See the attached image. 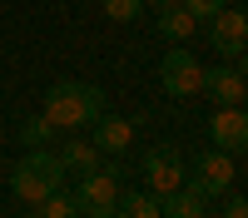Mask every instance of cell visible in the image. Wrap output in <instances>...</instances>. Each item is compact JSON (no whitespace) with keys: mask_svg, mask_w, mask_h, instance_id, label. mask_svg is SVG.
<instances>
[{"mask_svg":"<svg viewBox=\"0 0 248 218\" xmlns=\"http://www.w3.org/2000/svg\"><path fill=\"white\" fill-rule=\"evenodd\" d=\"M109 109V99L99 85H85V79H55L45 89V114L55 129H90L99 114Z\"/></svg>","mask_w":248,"mask_h":218,"instance_id":"obj_1","label":"cell"},{"mask_svg":"<svg viewBox=\"0 0 248 218\" xmlns=\"http://www.w3.org/2000/svg\"><path fill=\"white\" fill-rule=\"evenodd\" d=\"M65 164H60L55 149H30L20 164L10 169V193L20 198V203H40V198H50L60 184H65Z\"/></svg>","mask_w":248,"mask_h":218,"instance_id":"obj_2","label":"cell"},{"mask_svg":"<svg viewBox=\"0 0 248 218\" xmlns=\"http://www.w3.org/2000/svg\"><path fill=\"white\" fill-rule=\"evenodd\" d=\"M233 178H238V164H233V154H223V149H209V154H203V159H199V164H194L189 174H184V184H189L199 198H209V203H214V198H223V193L233 189Z\"/></svg>","mask_w":248,"mask_h":218,"instance_id":"obj_3","label":"cell"},{"mask_svg":"<svg viewBox=\"0 0 248 218\" xmlns=\"http://www.w3.org/2000/svg\"><path fill=\"white\" fill-rule=\"evenodd\" d=\"M114 203H119V174H109V169L79 174V189H75L79 218H114Z\"/></svg>","mask_w":248,"mask_h":218,"instance_id":"obj_4","label":"cell"},{"mask_svg":"<svg viewBox=\"0 0 248 218\" xmlns=\"http://www.w3.org/2000/svg\"><path fill=\"white\" fill-rule=\"evenodd\" d=\"M159 85H164V94H174V99L199 94V85H203V65L194 59V50L174 45L169 55H164V59H159Z\"/></svg>","mask_w":248,"mask_h":218,"instance_id":"obj_5","label":"cell"},{"mask_svg":"<svg viewBox=\"0 0 248 218\" xmlns=\"http://www.w3.org/2000/svg\"><path fill=\"white\" fill-rule=\"evenodd\" d=\"M209 45H214L223 59H243V50H248V15L223 5V10L209 20Z\"/></svg>","mask_w":248,"mask_h":218,"instance_id":"obj_6","label":"cell"},{"mask_svg":"<svg viewBox=\"0 0 248 218\" xmlns=\"http://www.w3.org/2000/svg\"><path fill=\"white\" fill-rule=\"evenodd\" d=\"M139 174H144V189H149L154 198H164V193H174V189L184 184V174H189V169L179 164L174 149H149V154H144V164H139Z\"/></svg>","mask_w":248,"mask_h":218,"instance_id":"obj_7","label":"cell"},{"mask_svg":"<svg viewBox=\"0 0 248 218\" xmlns=\"http://www.w3.org/2000/svg\"><path fill=\"white\" fill-rule=\"evenodd\" d=\"M209 139H214V149L238 154V149L248 144V114H243V104H214V114H209Z\"/></svg>","mask_w":248,"mask_h":218,"instance_id":"obj_8","label":"cell"},{"mask_svg":"<svg viewBox=\"0 0 248 218\" xmlns=\"http://www.w3.org/2000/svg\"><path fill=\"white\" fill-rule=\"evenodd\" d=\"M199 94H209L214 104H243L248 85H243L238 59H229V65H214V70H203V85H199Z\"/></svg>","mask_w":248,"mask_h":218,"instance_id":"obj_9","label":"cell"},{"mask_svg":"<svg viewBox=\"0 0 248 218\" xmlns=\"http://www.w3.org/2000/svg\"><path fill=\"white\" fill-rule=\"evenodd\" d=\"M90 129H94L90 144H94L99 154H124V149L134 144V119H124V114H109V109H105Z\"/></svg>","mask_w":248,"mask_h":218,"instance_id":"obj_10","label":"cell"},{"mask_svg":"<svg viewBox=\"0 0 248 218\" xmlns=\"http://www.w3.org/2000/svg\"><path fill=\"white\" fill-rule=\"evenodd\" d=\"M154 30L169 40V45H189L194 30H199V20L184 10V5H169V10H159V15H154Z\"/></svg>","mask_w":248,"mask_h":218,"instance_id":"obj_11","label":"cell"},{"mask_svg":"<svg viewBox=\"0 0 248 218\" xmlns=\"http://www.w3.org/2000/svg\"><path fill=\"white\" fill-rule=\"evenodd\" d=\"M159 213L164 218H209V198H199L189 184H179L174 193L159 198Z\"/></svg>","mask_w":248,"mask_h":218,"instance_id":"obj_12","label":"cell"},{"mask_svg":"<svg viewBox=\"0 0 248 218\" xmlns=\"http://www.w3.org/2000/svg\"><path fill=\"white\" fill-rule=\"evenodd\" d=\"M55 154H60V164L75 169V174H94V169H99V149L90 144V139H79V134H75V139H65Z\"/></svg>","mask_w":248,"mask_h":218,"instance_id":"obj_13","label":"cell"},{"mask_svg":"<svg viewBox=\"0 0 248 218\" xmlns=\"http://www.w3.org/2000/svg\"><path fill=\"white\" fill-rule=\"evenodd\" d=\"M114 218H164L159 213V198L149 193V189H134V193H119V203H114Z\"/></svg>","mask_w":248,"mask_h":218,"instance_id":"obj_14","label":"cell"},{"mask_svg":"<svg viewBox=\"0 0 248 218\" xmlns=\"http://www.w3.org/2000/svg\"><path fill=\"white\" fill-rule=\"evenodd\" d=\"M55 124H50V119L45 114H35V119H25V124H20V144H25V149H50L55 144Z\"/></svg>","mask_w":248,"mask_h":218,"instance_id":"obj_15","label":"cell"},{"mask_svg":"<svg viewBox=\"0 0 248 218\" xmlns=\"http://www.w3.org/2000/svg\"><path fill=\"white\" fill-rule=\"evenodd\" d=\"M45 218H79V208H75V193H65V189H55L50 198H40L35 203Z\"/></svg>","mask_w":248,"mask_h":218,"instance_id":"obj_16","label":"cell"},{"mask_svg":"<svg viewBox=\"0 0 248 218\" xmlns=\"http://www.w3.org/2000/svg\"><path fill=\"white\" fill-rule=\"evenodd\" d=\"M99 10H105L109 20H139V10H144V0H99Z\"/></svg>","mask_w":248,"mask_h":218,"instance_id":"obj_17","label":"cell"},{"mask_svg":"<svg viewBox=\"0 0 248 218\" xmlns=\"http://www.w3.org/2000/svg\"><path fill=\"white\" fill-rule=\"evenodd\" d=\"M223 5H229V0H184V10H189V15L199 20V25H209V20H214Z\"/></svg>","mask_w":248,"mask_h":218,"instance_id":"obj_18","label":"cell"},{"mask_svg":"<svg viewBox=\"0 0 248 218\" xmlns=\"http://www.w3.org/2000/svg\"><path fill=\"white\" fill-rule=\"evenodd\" d=\"M223 218H248V198L229 189V193H223Z\"/></svg>","mask_w":248,"mask_h":218,"instance_id":"obj_19","label":"cell"},{"mask_svg":"<svg viewBox=\"0 0 248 218\" xmlns=\"http://www.w3.org/2000/svg\"><path fill=\"white\" fill-rule=\"evenodd\" d=\"M154 10H169V5H184V0H149Z\"/></svg>","mask_w":248,"mask_h":218,"instance_id":"obj_20","label":"cell"},{"mask_svg":"<svg viewBox=\"0 0 248 218\" xmlns=\"http://www.w3.org/2000/svg\"><path fill=\"white\" fill-rule=\"evenodd\" d=\"M25 218H45V213H40V208H30V213H25Z\"/></svg>","mask_w":248,"mask_h":218,"instance_id":"obj_21","label":"cell"}]
</instances>
